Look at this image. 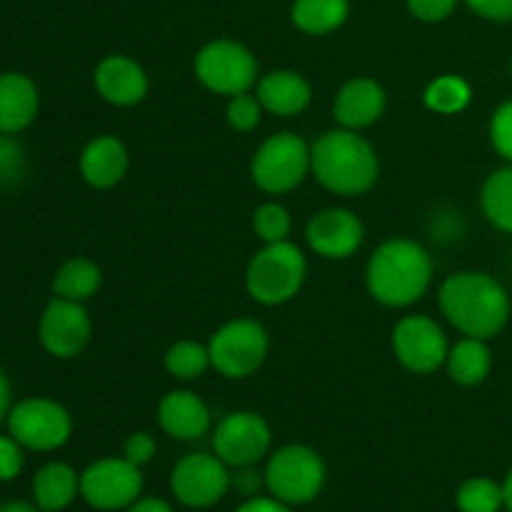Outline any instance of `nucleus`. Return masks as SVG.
I'll return each mask as SVG.
<instances>
[{"label": "nucleus", "mask_w": 512, "mask_h": 512, "mask_svg": "<svg viewBox=\"0 0 512 512\" xmlns=\"http://www.w3.org/2000/svg\"><path fill=\"white\" fill-rule=\"evenodd\" d=\"M195 75L210 93L233 98L258 83V60L235 40H213L195 55Z\"/></svg>", "instance_id": "obj_8"}, {"label": "nucleus", "mask_w": 512, "mask_h": 512, "mask_svg": "<svg viewBox=\"0 0 512 512\" xmlns=\"http://www.w3.org/2000/svg\"><path fill=\"white\" fill-rule=\"evenodd\" d=\"M90 333H93V323H90L88 310L83 308V303H75V300L53 298L45 305L43 315H40V345L53 358L68 360L83 353Z\"/></svg>", "instance_id": "obj_14"}, {"label": "nucleus", "mask_w": 512, "mask_h": 512, "mask_svg": "<svg viewBox=\"0 0 512 512\" xmlns=\"http://www.w3.org/2000/svg\"><path fill=\"white\" fill-rule=\"evenodd\" d=\"M235 512H293V505L283 503V500L273 498V495H268V498L255 495V498L245 500Z\"/></svg>", "instance_id": "obj_38"}, {"label": "nucleus", "mask_w": 512, "mask_h": 512, "mask_svg": "<svg viewBox=\"0 0 512 512\" xmlns=\"http://www.w3.org/2000/svg\"><path fill=\"white\" fill-rule=\"evenodd\" d=\"M393 353L405 370L430 375L448 360V338L428 315H408L393 328Z\"/></svg>", "instance_id": "obj_13"}, {"label": "nucleus", "mask_w": 512, "mask_h": 512, "mask_svg": "<svg viewBox=\"0 0 512 512\" xmlns=\"http://www.w3.org/2000/svg\"><path fill=\"white\" fill-rule=\"evenodd\" d=\"M310 170L330 193L355 198L378 183L380 160L358 130H330L310 148Z\"/></svg>", "instance_id": "obj_3"}, {"label": "nucleus", "mask_w": 512, "mask_h": 512, "mask_svg": "<svg viewBox=\"0 0 512 512\" xmlns=\"http://www.w3.org/2000/svg\"><path fill=\"white\" fill-rule=\"evenodd\" d=\"M155 450H158V445H155L153 435H150V433H133L128 440H125L123 458L128 460V463L143 468V465H148L150 460L155 458Z\"/></svg>", "instance_id": "obj_35"}, {"label": "nucleus", "mask_w": 512, "mask_h": 512, "mask_svg": "<svg viewBox=\"0 0 512 512\" xmlns=\"http://www.w3.org/2000/svg\"><path fill=\"white\" fill-rule=\"evenodd\" d=\"M325 460L308 445H285L265 465V488L288 505L313 503L325 488Z\"/></svg>", "instance_id": "obj_5"}, {"label": "nucleus", "mask_w": 512, "mask_h": 512, "mask_svg": "<svg viewBox=\"0 0 512 512\" xmlns=\"http://www.w3.org/2000/svg\"><path fill=\"white\" fill-rule=\"evenodd\" d=\"M0 512H43L35 503H25V500H8L0 503Z\"/></svg>", "instance_id": "obj_41"}, {"label": "nucleus", "mask_w": 512, "mask_h": 512, "mask_svg": "<svg viewBox=\"0 0 512 512\" xmlns=\"http://www.w3.org/2000/svg\"><path fill=\"white\" fill-rule=\"evenodd\" d=\"M253 228L263 243H283L288 240L293 220L290 213L278 203H263L253 215Z\"/></svg>", "instance_id": "obj_30"}, {"label": "nucleus", "mask_w": 512, "mask_h": 512, "mask_svg": "<svg viewBox=\"0 0 512 512\" xmlns=\"http://www.w3.org/2000/svg\"><path fill=\"white\" fill-rule=\"evenodd\" d=\"M125 173H128V150L115 135H98L80 153V175L93 188H115Z\"/></svg>", "instance_id": "obj_18"}, {"label": "nucleus", "mask_w": 512, "mask_h": 512, "mask_svg": "<svg viewBox=\"0 0 512 512\" xmlns=\"http://www.w3.org/2000/svg\"><path fill=\"white\" fill-rule=\"evenodd\" d=\"M490 140L495 150L512 163V100L500 105L490 120Z\"/></svg>", "instance_id": "obj_33"}, {"label": "nucleus", "mask_w": 512, "mask_h": 512, "mask_svg": "<svg viewBox=\"0 0 512 512\" xmlns=\"http://www.w3.org/2000/svg\"><path fill=\"white\" fill-rule=\"evenodd\" d=\"M80 495V475L68 463H48L35 473L33 500L43 512H63Z\"/></svg>", "instance_id": "obj_22"}, {"label": "nucleus", "mask_w": 512, "mask_h": 512, "mask_svg": "<svg viewBox=\"0 0 512 512\" xmlns=\"http://www.w3.org/2000/svg\"><path fill=\"white\" fill-rule=\"evenodd\" d=\"M160 428L175 440H198L210 430V410L190 390H173L158 405Z\"/></svg>", "instance_id": "obj_19"}, {"label": "nucleus", "mask_w": 512, "mask_h": 512, "mask_svg": "<svg viewBox=\"0 0 512 512\" xmlns=\"http://www.w3.org/2000/svg\"><path fill=\"white\" fill-rule=\"evenodd\" d=\"M143 495V473L125 458H103L80 473V498L93 510H128Z\"/></svg>", "instance_id": "obj_9"}, {"label": "nucleus", "mask_w": 512, "mask_h": 512, "mask_svg": "<svg viewBox=\"0 0 512 512\" xmlns=\"http://www.w3.org/2000/svg\"><path fill=\"white\" fill-rule=\"evenodd\" d=\"M308 245L328 260H345L363 245L365 228L355 213L345 208H328L313 215L305 230Z\"/></svg>", "instance_id": "obj_15"}, {"label": "nucleus", "mask_w": 512, "mask_h": 512, "mask_svg": "<svg viewBox=\"0 0 512 512\" xmlns=\"http://www.w3.org/2000/svg\"><path fill=\"white\" fill-rule=\"evenodd\" d=\"M270 425L263 415L238 410L225 415L213 430V453L228 468H253L270 450Z\"/></svg>", "instance_id": "obj_12"}, {"label": "nucleus", "mask_w": 512, "mask_h": 512, "mask_svg": "<svg viewBox=\"0 0 512 512\" xmlns=\"http://www.w3.org/2000/svg\"><path fill=\"white\" fill-rule=\"evenodd\" d=\"M258 100L263 110L278 118H293L310 105V83L295 70H273L258 83Z\"/></svg>", "instance_id": "obj_20"}, {"label": "nucleus", "mask_w": 512, "mask_h": 512, "mask_svg": "<svg viewBox=\"0 0 512 512\" xmlns=\"http://www.w3.org/2000/svg\"><path fill=\"white\" fill-rule=\"evenodd\" d=\"M460 512H500L505 508L503 485L490 478L465 480L455 495Z\"/></svg>", "instance_id": "obj_29"}, {"label": "nucleus", "mask_w": 512, "mask_h": 512, "mask_svg": "<svg viewBox=\"0 0 512 512\" xmlns=\"http://www.w3.org/2000/svg\"><path fill=\"white\" fill-rule=\"evenodd\" d=\"M103 275L100 268L88 258H73L55 273L53 278V293L55 298L75 300V303H85L98 293Z\"/></svg>", "instance_id": "obj_24"}, {"label": "nucleus", "mask_w": 512, "mask_h": 512, "mask_svg": "<svg viewBox=\"0 0 512 512\" xmlns=\"http://www.w3.org/2000/svg\"><path fill=\"white\" fill-rule=\"evenodd\" d=\"M458 0H408L410 13L425 23H440L455 10Z\"/></svg>", "instance_id": "obj_36"}, {"label": "nucleus", "mask_w": 512, "mask_h": 512, "mask_svg": "<svg viewBox=\"0 0 512 512\" xmlns=\"http://www.w3.org/2000/svg\"><path fill=\"white\" fill-rule=\"evenodd\" d=\"M28 173L25 150L13 140V135L0 133V188H13Z\"/></svg>", "instance_id": "obj_31"}, {"label": "nucleus", "mask_w": 512, "mask_h": 512, "mask_svg": "<svg viewBox=\"0 0 512 512\" xmlns=\"http://www.w3.org/2000/svg\"><path fill=\"white\" fill-rule=\"evenodd\" d=\"M125 512H175L173 510V505L168 503V500H163V498H143V495H140L138 500H135L133 505H130L128 510Z\"/></svg>", "instance_id": "obj_39"}, {"label": "nucleus", "mask_w": 512, "mask_h": 512, "mask_svg": "<svg viewBox=\"0 0 512 512\" xmlns=\"http://www.w3.org/2000/svg\"><path fill=\"white\" fill-rule=\"evenodd\" d=\"M210 350L193 340H180L165 353V370L178 380H195L210 368Z\"/></svg>", "instance_id": "obj_28"}, {"label": "nucleus", "mask_w": 512, "mask_h": 512, "mask_svg": "<svg viewBox=\"0 0 512 512\" xmlns=\"http://www.w3.org/2000/svg\"><path fill=\"white\" fill-rule=\"evenodd\" d=\"M335 120L348 130H363L385 113V90L373 78H353L340 88L333 105Z\"/></svg>", "instance_id": "obj_17"}, {"label": "nucleus", "mask_w": 512, "mask_h": 512, "mask_svg": "<svg viewBox=\"0 0 512 512\" xmlns=\"http://www.w3.org/2000/svg\"><path fill=\"white\" fill-rule=\"evenodd\" d=\"M478 15L490 20H512V0H465Z\"/></svg>", "instance_id": "obj_37"}, {"label": "nucleus", "mask_w": 512, "mask_h": 512, "mask_svg": "<svg viewBox=\"0 0 512 512\" xmlns=\"http://www.w3.org/2000/svg\"><path fill=\"white\" fill-rule=\"evenodd\" d=\"M310 170V148L295 133L270 135L253 155L250 175L255 185L270 195L290 193Z\"/></svg>", "instance_id": "obj_6"}, {"label": "nucleus", "mask_w": 512, "mask_h": 512, "mask_svg": "<svg viewBox=\"0 0 512 512\" xmlns=\"http://www.w3.org/2000/svg\"><path fill=\"white\" fill-rule=\"evenodd\" d=\"M448 373L458 385L473 388L480 385L490 375L493 368V355L485 340L480 338H463L458 345H453L448 353Z\"/></svg>", "instance_id": "obj_23"}, {"label": "nucleus", "mask_w": 512, "mask_h": 512, "mask_svg": "<svg viewBox=\"0 0 512 512\" xmlns=\"http://www.w3.org/2000/svg\"><path fill=\"white\" fill-rule=\"evenodd\" d=\"M308 275L305 255L293 243H265L250 260L245 288L250 298L263 305H283L300 293Z\"/></svg>", "instance_id": "obj_4"}, {"label": "nucleus", "mask_w": 512, "mask_h": 512, "mask_svg": "<svg viewBox=\"0 0 512 512\" xmlns=\"http://www.w3.org/2000/svg\"><path fill=\"white\" fill-rule=\"evenodd\" d=\"M8 413H10V383L8 378H5L3 370H0V423L8 418Z\"/></svg>", "instance_id": "obj_40"}, {"label": "nucleus", "mask_w": 512, "mask_h": 512, "mask_svg": "<svg viewBox=\"0 0 512 512\" xmlns=\"http://www.w3.org/2000/svg\"><path fill=\"white\" fill-rule=\"evenodd\" d=\"M23 445L13 435H0V483H10L23 473Z\"/></svg>", "instance_id": "obj_34"}, {"label": "nucleus", "mask_w": 512, "mask_h": 512, "mask_svg": "<svg viewBox=\"0 0 512 512\" xmlns=\"http://www.w3.org/2000/svg\"><path fill=\"white\" fill-rule=\"evenodd\" d=\"M233 478L228 465L215 453H190L178 460L170 473V490L185 508L205 510L228 495Z\"/></svg>", "instance_id": "obj_11"}, {"label": "nucleus", "mask_w": 512, "mask_h": 512, "mask_svg": "<svg viewBox=\"0 0 512 512\" xmlns=\"http://www.w3.org/2000/svg\"><path fill=\"white\" fill-rule=\"evenodd\" d=\"M440 310L465 338L490 340L510 318V298L488 273L463 270L440 285Z\"/></svg>", "instance_id": "obj_1"}, {"label": "nucleus", "mask_w": 512, "mask_h": 512, "mask_svg": "<svg viewBox=\"0 0 512 512\" xmlns=\"http://www.w3.org/2000/svg\"><path fill=\"white\" fill-rule=\"evenodd\" d=\"M348 18V0H295L293 23L308 35H328Z\"/></svg>", "instance_id": "obj_25"}, {"label": "nucleus", "mask_w": 512, "mask_h": 512, "mask_svg": "<svg viewBox=\"0 0 512 512\" xmlns=\"http://www.w3.org/2000/svg\"><path fill=\"white\" fill-rule=\"evenodd\" d=\"M93 80L100 98L118 108L143 103L148 95V75H145L143 65H138L128 55H108L100 60Z\"/></svg>", "instance_id": "obj_16"}, {"label": "nucleus", "mask_w": 512, "mask_h": 512, "mask_svg": "<svg viewBox=\"0 0 512 512\" xmlns=\"http://www.w3.org/2000/svg\"><path fill=\"white\" fill-rule=\"evenodd\" d=\"M38 88L23 73L0 75V133H23L38 115Z\"/></svg>", "instance_id": "obj_21"}, {"label": "nucleus", "mask_w": 512, "mask_h": 512, "mask_svg": "<svg viewBox=\"0 0 512 512\" xmlns=\"http://www.w3.org/2000/svg\"><path fill=\"white\" fill-rule=\"evenodd\" d=\"M470 98H473V90H470L468 80H463L460 75H440L425 88L423 95L425 105L440 115L463 113Z\"/></svg>", "instance_id": "obj_27"}, {"label": "nucleus", "mask_w": 512, "mask_h": 512, "mask_svg": "<svg viewBox=\"0 0 512 512\" xmlns=\"http://www.w3.org/2000/svg\"><path fill=\"white\" fill-rule=\"evenodd\" d=\"M480 205L490 223L498 230L512 233V168L495 170L483 185Z\"/></svg>", "instance_id": "obj_26"}, {"label": "nucleus", "mask_w": 512, "mask_h": 512, "mask_svg": "<svg viewBox=\"0 0 512 512\" xmlns=\"http://www.w3.org/2000/svg\"><path fill=\"white\" fill-rule=\"evenodd\" d=\"M8 433L35 453H50L63 448L73 433L68 410L50 398H28L10 408Z\"/></svg>", "instance_id": "obj_10"}, {"label": "nucleus", "mask_w": 512, "mask_h": 512, "mask_svg": "<svg viewBox=\"0 0 512 512\" xmlns=\"http://www.w3.org/2000/svg\"><path fill=\"white\" fill-rule=\"evenodd\" d=\"M210 363L220 375L243 380L258 373L270 350L268 333L255 320H230L210 338Z\"/></svg>", "instance_id": "obj_7"}, {"label": "nucleus", "mask_w": 512, "mask_h": 512, "mask_svg": "<svg viewBox=\"0 0 512 512\" xmlns=\"http://www.w3.org/2000/svg\"><path fill=\"white\" fill-rule=\"evenodd\" d=\"M225 115H228L230 128L238 130V133H250V130L258 128L260 115H263V105H260L258 95L240 93L230 98Z\"/></svg>", "instance_id": "obj_32"}, {"label": "nucleus", "mask_w": 512, "mask_h": 512, "mask_svg": "<svg viewBox=\"0 0 512 512\" xmlns=\"http://www.w3.org/2000/svg\"><path fill=\"white\" fill-rule=\"evenodd\" d=\"M368 290L388 308H408L428 293L433 283V258L408 238L385 240L368 260Z\"/></svg>", "instance_id": "obj_2"}, {"label": "nucleus", "mask_w": 512, "mask_h": 512, "mask_svg": "<svg viewBox=\"0 0 512 512\" xmlns=\"http://www.w3.org/2000/svg\"><path fill=\"white\" fill-rule=\"evenodd\" d=\"M503 495H505V508H508V512H512V470L503 483Z\"/></svg>", "instance_id": "obj_42"}]
</instances>
